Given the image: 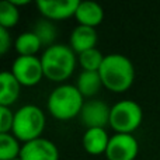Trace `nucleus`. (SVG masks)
<instances>
[{
	"instance_id": "1",
	"label": "nucleus",
	"mask_w": 160,
	"mask_h": 160,
	"mask_svg": "<svg viewBox=\"0 0 160 160\" xmlns=\"http://www.w3.org/2000/svg\"><path fill=\"white\" fill-rule=\"evenodd\" d=\"M102 86L112 93H125L135 80V68L128 56L122 53L105 55L98 70Z\"/></svg>"
},
{
	"instance_id": "2",
	"label": "nucleus",
	"mask_w": 160,
	"mask_h": 160,
	"mask_svg": "<svg viewBox=\"0 0 160 160\" xmlns=\"http://www.w3.org/2000/svg\"><path fill=\"white\" fill-rule=\"evenodd\" d=\"M44 76L51 82L63 83L75 72L78 56L75 51L65 44H55L45 48L41 55Z\"/></svg>"
},
{
	"instance_id": "3",
	"label": "nucleus",
	"mask_w": 160,
	"mask_h": 160,
	"mask_svg": "<svg viewBox=\"0 0 160 160\" xmlns=\"http://www.w3.org/2000/svg\"><path fill=\"white\" fill-rule=\"evenodd\" d=\"M84 97L76 84H59L51 91L47 101L48 112L58 121H70L80 115L84 105Z\"/></svg>"
},
{
	"instance_id": "4",
	"label": "nucleus",
	"mask_w": 160,
	"mask_h": 160,
	"mask_svg": "<svg viewBox=\"0 0 160 160\" xmlns=\"http://www.w3.org/2000/svg\"><path fill=\"white\" fill-rule=\"evenodd\" d=\"M47 118L45 112L34 104H27L20 107L14 114V125H13V135L22 143L35 141L42 138L45 131Z\"/></svg>"
},
{
	"instance_id": "5",
	"label": "nucleus",
	"mask_w": 160,
	"mask_h": 160,
	"mask_svg": "<svg viewBox=\"0 0 160 160\" xmlns=\"http://www.w3.org/2000/svg\"><path fill=\"white\" fill-rule=\"evenodd\" d=\"M143 121V111L141 105L132 100H121L111 107L110 127L115 133L132 135Z\"/></svg>"
},
{
	"instance_id": "6",
	"label": "nucleus",
	"mask_w": 160,
	"mask_h": 160,
	"mask_svg": "<svg viewBox=\"0 0 160 160\" xmlns=\"http://www.w3.org/2000/svg\"><path fill=\"white\" fill-rule=\"evenodd\" d=\"M10 72L22 87L37 86L45 78L41 58L38 56H17L13 62Z\"/></svg>"
},
{
	"instance_id": "7",
	"label": "nucleus",
	"mask_w": 160,
	"mask_h": 160,
	"mask_svg": "<svg viewBox=\"0 0 160 160\" xmlns=\"http://www.w3.org/2000/svg\"><path fill=\"white\" fill-rule=\"evenodd\" d=\"M139 153V143L131 133H114L110 138L105 158L107 160H135Z\"/></svg>"
},
{
	"instance_id": "8",
	"label": "nucleus",
	"mask_w": 160,
	"mask_h": 160,
	"mask_svg": "<svg viewBox=\"0 0 160 160\" xmlns=\"http://www.w3.org/2000/svg\"><path fill=\"white\" fill-rule=\"evenodd\" d=\"M80 0H38L37 7L42 18L49 21H59L75 17Z\"/></svg>"
},
{
	"instance_id": "9",
	"label": "nucleus",
	"mask_w": 160,
	"mask_h": 160,
	"mask_svg": "<svg viewBox=\"0 0 160 160\" xmlns=\"http://www.w3.org/2000/svg\"><path fill=\"white\" fill-rule=\"evenodd\" d=\"M111 107L101 100L91 98L84 102L80 112V119L87 129L90 128H105L110 125Z\"/></svg>"
},
{
	"instance_id": "10",
	"label": "nucleus",
	"mask_w": 160,
	"mask_h": 160,
	"mask_svg": "<svg viewBox=\"0 0 160 160\" xmlns=\"http://www.w3.org/2000/svg\"><path fill=\"white\" fill-rule=\"evenodd\" d=\"M21 160H59V149L52 141L38 138L35 141L22 143Z\"/></svg>"
},
{
	"instance_id": "11",
	"label": "nucleus",
	"mask_w": 160,
	"mask_h": 160,
	"mask_svg": "<svg viewBox=\"0 0 160 160\" xmlns=\"http://www.w3.org/2000/svg\"><path fill=\"white\" fill-rule=\"evenodd\" d=\"M110 138L108 136L105 128H90L86 129V132L83 133L82 145L83 149L93 156H98L107 152L108 143H110Z\"/></svg>"
},
{
	"instance_id": "12",
	"label": "nucleus",
	"mask_w": 160,
	"mask_h": 160,
	"mask_svg": "<svg viewBox=\"0 0 160 160\" xmlns=\"http://www.w3.org/2000/svg\"><path fill=\"white\" fill-rule=\"evenodd\" d=\"M97 31L96 28L91 27H86V25H76L73 28L72 34H70V45L69 47L75 51L76 55L86 52L88 49H93L96 48L97 44Z\"/></svg>"
},
{
	"instance_id": "13",
	"label": "nucleus",
	"mask_w": 160,
	"mask_h": 160,
	"mask_svg": "<svg viewBox=\"0 0 160 160\" xmlns=\"http://www.w3.org/2000/svg\"><path fill=\"white\" fill-rule=\"evenodd\" d=\"M75 18L78 20L79 25L96 28L104 20V8L97 2H91V0L80 2L78 10H76Z\"/></svg>"
},
{
	"instance_id": "14",
	"label": "nucleus",
	"mask_w": 160,
	"mask_h": 160,
	"mask_svg": "<svg viewBox=\"0 0 160 160\" xmlns=\"http://www.w3.org/2000/svg\"><path fill=\"white\" fill-rule=\"evenodd\" d=\"M21 84L8 70L0 73V105L11 107L18 100Z\"/></svg>"
},
{
	"instance_id": "15",
	"label": "nucleus",
	"mask_w": 160,
	"mask_h": 160,
	"mask_svg": "<svg viewBox=\"0 0 160 160\" xmlns=\"http://www.w3.org/2000/svg\"><path fill=\"white\" fill-rule=\"evenodd\" d=\"M41 47V41L34 31H25L20 34L14 41V49L18 56H35Z\"/></svg>"
},
{
	"instance_id": "16",
	"label": "nucleus",
	"mask_w": 160,
	"mask_h": 160,
	"mask_svg": "<svg viewBox=\"0 0 160 160\" xmlns=\"http://www.w3.org/2000/svg\"><path fill=\"white\" fill-rule=\"evenodd\" d=\"M76 87L79 88V91L82 93L83 97L91 98L96 94H98V91L104 86H102L98 72H84L83 70L79 75L78 80H76Z\"/></svg>"
},
{
	"instance_id": "17",
	"label": "nucleus",
	"mask_w": 160,
	"mask_h": 160,
	"mask_svg": "<svg viewBox=\"0 0 160 160\" xmlns=\"http://www.w3.org/2000/svg\"><path fill=\"white\" fill-rule=\"evenodd\" d=\"M20 141L13 133H0V160H14L21 153Z\"/></svg>"
},
{
	"instance_id": "18",
	"label": "nucleus",
	"mask_w": 160,
	"mask_h": 160,
	"mask_svg": "<svg viewBox=\"0 0 160 160\" xmlns=\"http://www.w3.org/2000/svg\"><path fill=\"white\" fill-rule=\"evenodd\" d=\"M32 31L39 38V41H41V44L44 45V47L48 48V47L55 45V39H56V35H58V31H56V27L53 25L52 21H49V20H47V18L38 20Z\"/></svg>"
},
{
	"instance_id": "19",
	"label": "nucleus",
	"mask_w": 160,
	"mask_h": 160,
	"mask_svg": "<svg viewBox=\"0 0 160 160\" xmlns=\"http://www.w3.org/2000/svg\"><path fill=\"white\" fill-rule=\"evenodd\" d=\"M104 58L105 55H102L101 51H98L97 48H93V49H88L86 52L80 53L78 56V61L84 72H98Z\"/></svg>"
},
{
	"instance_id": "20",
	"label": "nucleus",
	"mask_w": 160,
	"mask_h": 160,
	"mask_svg": "<svg viewBox=\"0 0 160 160\" xmlns=\"http://www.w3.org/2000/svg\"><path fill=\"white\" fill-rule=\"evenodd\" d=\"M20 21V8L14 6L10 0H3L0 3V27L10 30L16 27Z\"/></svg>"
},
{
	"instance_id": "21",
	"label": "nucleus",
	"mask_w": 160,
	"mask_h": 160,
	"mask_svg": "<svg viewBox=\"0 0 160 160\" xmlns=\"http://www.w3.org/2000/svg\"><path fill=\"white\" fill-rule=\"evenodd\" d=\"M14 114L11 107L0 105V133H11L14 125Z\"/></svg>"
},
{
	"instance_id": "22",
	"label": "nucleus",
	"mask_w": 160,
	"mask_h": 160,
	"mask_svg": "<svg viewBox=\"0 0 160 160\" xmlns=\"http://www.w3.org/2000/svg\"><path fill=\"white\" fill-rule=\"evenodd\" d=\"M11 48V35L8 30L0 27V55H6Z\"/></svg>"
},
{
	"instance_id": "23",
	"label": "nucleus",
	"mask_w": 160,
	"mask_h": 160,
	"mask_svg": "<svg viewBox=\"0 0 160 160\" xmlns=\"http://www.w3.org/2000/svg\"><path fill=\"white\" fill-rule=\"evenodd\" d=\"M11 3H13L14 6H17V7H21V6H27L30 4V0H10Z\"/></svg>"
},
{
	"instance_id": "24",
	"label": "nucleus",
	"mask_w": 160,
	"mask_h": 160,
	"mask_svg": "<svg viewBox=\"0 0 160 160\" xmlns=\"http://www.w3.org/2000/svg\"><path fill=\"white\" fill-rule=\"evenodd\" d=\"M14 160H21V159H20V158H17V159H14Z\"/></svg>"
}]
</instances>
